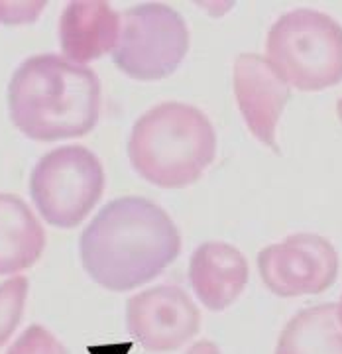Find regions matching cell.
<instances>
[{"label": "cell", "mask_w": 342, "mask_h": 354, "mask_svg": "<svg viewBox=\"0 0 342 354\" xmlns=\"http://www.w3.org/2000/svg\"><path fill=\"white\" fill-rule=\"evenodd\" d=\"M258 272L267 290L279 297L319 295L339 276V254L319 234H292L258 254Z\"/></svg>", "instance_id": "cell-7"}, {"label": "cell", "mask_w": 342, "mask_h": 354, "mask_svg": "<svg viewBox=\"0 0 342 354\" xmlns=\"http://www.w3.org/2000/svg\"><path fill=\"white\" fill-rule=\"evenodd\" d=\"M48 2H0V22L26 24L34 22Z\"/></svg>", "instance_id": "cell-16"}, {"label": "cell", "mask_w": 342, "mask_h": 354, "mask_svg": "<svg viewBox=\"0 0 342 354\" xmlns=\"http://www.w3.org/2000/svg\"><path fill=\"white\" fill-rule=\"evenodd\" d=\"M267 62L299 91H323L342 81V26L329 14L295 8L267 32Z\"/></svg>", "instance_id": "cell-4"}, {"label": "cell", "mask_w": 342, "mask_h": 354, "mask_svg": "<svg viewBox=\"0 0 342 354\" xmlns=\"http://www.w3.org/2000/svg\"><path fill=\"white\" fill-rule=\"evenodd\" d=\"M234 95L248 130L278 152L276 130L292 97L289 85L260 53H240L234 62Z\"/></svg>", "instance_id": "cell-9"}, {"label": "cell", "mask_w": 342, "mask_h": 354, "mask_svg": "<svg viewBox=\"0 0 342 354\" xmlns=\"http://www.w3.org/2000/svg\"><path fill=\"white\" fill-rule=\"evenodd\" d=\"M12 124L38 142L89 134L101 114V83L87 65L55 53L28 57L8 83Z\"/></svg>", "instance_id": "cell-2"}, {"label": "cell", "mask_w": 342, "mask_h": 354, "mask_svg": "<svg viewBox=\"0 0 342 354\" xmlns=\"http://www.w3.org/2000/svg\"><path fill=\"white\" fill-rule=\"evenodd\" d=\"M336 317H339V323H341V327H342V297H341V301L336 304Z\"/></svg>", "instance_id": "cell-18"}, {"label": "cell", "mask_w": 342, "mask_h": 354, "mask_svg": "<svg viewBox=\"0 0 342 354\" xmlns=\"http://www.w3.org/2000/svg\"><path fill=\"white\" fill-rule=\"evenodd\" d=\"M126 327L146 351L173 353L199 333L201 313L181 288L158 286L128 299Z\"/></svg>", "instance_id": "cell-8"}, {"label": "cell", "mask_w": 342, "mask_h": 354, "mask_svg": "<svg viewBox=\"0 0 342 354\" xmlns=\"http://www.w3.org/2000/svg\"><path fill=\"white\" fill-rule=\"evenodd\" d=\"M6 354H67L64 342L41 325H30Z\"/></svg>", "instance_id": "cell-15"}, {"label": "cell", "mask_w": 342, "mask_h": 354, "mask_svg": "<svg viewBox=\"0 0 342 354\" xmlns=\"http://www.w3.org/2000/svg\"><path fill=\"white\" fill-rule=\"evenodd\" d=\"M104 191V169L89 148L61 146L41 156L30 176L32 201L50 225L73 228Z\"/></svg>", "instance_id": "cell-6"}, {"label": "cell", "mask_w": 342, "mask_h": 354, "mask_svg": "<svg viewBox=\"0 0 342 354\" xmlns=\"http://www.w3.org/2000/svg\"><path fill=\"white\" fill-rule=\"evenodd\" d=\"M276 354H342V327L336 304L301 309L278 339Z\"/></svg>", "instance_id": "cell-13"}, {"label": "cell", "mask_w": 342, "mask_h": 354, "mask_svg": "<svg viewBox=\"0 0 342 354\" xmlns=\"http://www.w3.org/2000/svg\"><path fill=\"white\" fill-rule=\"evenodd\" d=\"M46 248V232L30 205L12 193H0V276L28 270Z\"/></svg>", "instance_id": "cell-12"}, {"label": "cell", "mask_w": 342, "mask_h": 354, "mask_svg": "<svg viewBox=\"0 0 342 354\" xmlns=\"http://www.w3.org/2000/svg\"><path fill=\"white\" fill-rule=\"evenodd\" d=\"M120 16L106 2H69L59 16V44L67 62L89 64L114 50Z\"/></svg>", "instance_id": "cell-11"}, {"label": "cell", "mask_w": 342, "mask_h": 354, "mask_svg": "<svg viewBox=\"0 0 342 354\" xmlns=\"http://www.w3.org/2000/svg\"><path fill=\"white\" fill-rule=\"evenodd\" d=\"M185 354H220V348L213 341H199L195 342Z\"/></svg>", "instance_id": "cell-17"}, {"label": "cell", "mask_w": 342, "mask_h": 354, "mask_svg": "<svg viewBox=\"0 0 342 354\" xmlns=\"http://www.w3.org/2000/svg\"><path fill=\"white\" fill-rule=\"evenodd\" d=\"M216 156V134L203 111L185 102H162L144 113L128 140L130 164L158 187H187Z\"/></svg>", "instance_id": "cell-3"}, {"label": "cell", "mask_w": 342, "mask_h": 354, "mask_svg": "<svg viewBox=\"0 0 342 354\" xmlns=\"http://www.w3.org/2000/svg\"><path fill=\"white\" fill-rule=\"evenodd\" d=\"M28 297V279L24 276L6 279L0 283V346L14 335L24 315Z\"/></svg>", "instance_id": "cell-14"}, {"label": "cell", "mask_w": 342, "mask_h": 354, "mask_svg": "<svg viewBox=\"0 0 342 354\" xmlns=\"http://www.w3.org/2000/svg\"><path fill=\"white\" fill-rule=\"evenodd\" d=\"M336 114H339V118H341L342 122V97L339 99V102H336Z\"/></svg>", "instance_id": "cell-19"}, {"label": "cell", "mask_w": 342, "mask_h": 354, "mask_svg": "<svg viewBox=\"0 0 342 354\" xmlns=\"http://www.w3.org/2000/svg\"><path fill=\"white\" fill-rule=\"evenodd\" d=\"M189 51V30L183 16L162 2L128 8L113 50L114 65L136 81L171 75Z\"/></svg>", "instance_id": "cell-5"}, {"label": "cell", "mask_w": 342, "mask_h": 354, "mask_svg": "<svg viewBox=\"0 0 342 354\" xmlns=\"http://www.w3.org/2000/svg\"><path fill=\"white\" fill-rule=\"evenodd\" d=\"M189 281L207 309L222 311L246 288L248 262L238 248L227 242H205L191 256Z\"/></svg>", "instance_id": "cell-10"}, {"label": "cell", "mask_w": 342, "mask_h": 354, "mask_svg": "<svg viewBox=\"0 0 342 354\" xmlns=\"http://www.w3.org/2000/svg\"><path fill=\"white\" fill-rule=\"evenodd\" d=\"M81 262L95 283L128 291L155 279L181 252V236L160 205L120 197L104 205L83 230Z\"/></svg>", "instance_id": "cell-1"}]
</instances>
